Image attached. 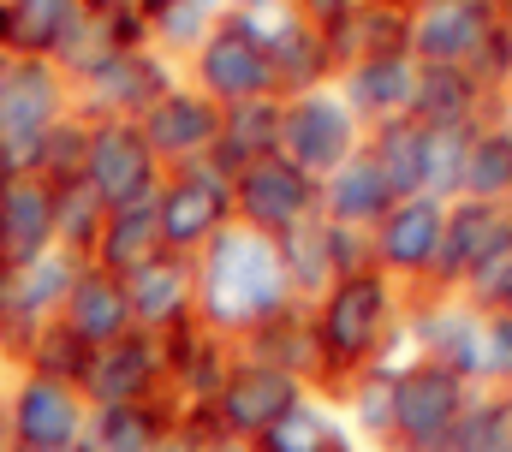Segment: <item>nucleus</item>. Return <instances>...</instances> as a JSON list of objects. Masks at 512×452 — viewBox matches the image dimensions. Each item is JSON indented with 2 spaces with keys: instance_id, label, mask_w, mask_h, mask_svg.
<instances>
[{
  "instance_id": "nucleus-1",
  "label": "nucleus",
  "mask_w": 512,
  "mask_h": 452,
  "mask_svg": "<svg viewBox=\"0 0 512 452\" xmlns=\"http://www.w3.org/2000/svg\"><path fill=\"white\" fill-rule=\"evenodd\" d=\"M286 298H292V286H286L274 238L233 221L221 238H209V250H197V328H209L215 339H251L280 310H292Z\"/></svg>"
},
{
  "instance_id": "nucleus-2",
  "label": "nucleus",
  "mask_w": 512,
  "mask_h": 452,
  "mask_svg": "<svg viewBox=\"0 0 512 452\" xmlns=\"http://www.w3.org/2000/svg\"><path fill=\"white\" fill-rule=\"evenodd\" d=\"M66 113H78V102L54 60L6 54L0 60V179L36 173V155Z\"/></svg>"
},
{
  "instance_id": "nucleus-3",
  "label": "nucleus",
  "mask_w": 512,
  "mask_h": 452,
  "mask_svg": "<svg viewBox=\"0 0 512 452\" xmlns=\"http://www.w3.org/2000/svg\"><path fill=\"white\" fill-rule=\"evenodd\" d=\"M405 48L417 54V66H471L477 78H489V66H501L507 54V24L495 0H417Z\"/></svg>"
},
{
  "instance_id": "nucleus-4",
  "label": "nucleus",
  "mask_w": 512,
  "mask_h": 452,
  "mask_svg": "<svg viewBox=\"0 0 512 452\" xmlns=\"http://www.w3.org/2000/svg\"><path fill=\"white\" fill-rule=\"evenodd\" d=\"M387 310H393V286L382 274H346L328 286L322 310L310 316L316 322V345H322V375H352L370 363V351L382 345Z\"/></svg>"
},
{
  "instance_id": "nucleus-5",
  "label": "nucleus",
  "mask_w": 512,
  "mask_h": 452,
  "mask_svg": "<svg viewBox=\"0 0 512 452\" xmlns=\"http://www.w3.org/2000/svg\"><path fill=\"white\" fill-rule=\"evenodd\" d=\"M292 405H298V375L251 357V363H227L215 399L203 411H191L185 423H197L209 441H262Z\"/></svg>"
},
{
  "instance_id": "nucleus-6",
  "label": "nucleus",
  "mask_w": 512,
  "mask_h": 452,
  "mask_svg": "<svg viewBox=\"0 0 512 452\" xmlns=\"http://www.w3.org/2000/svg\"><path fill=\"white\" fill-rule=\"evenodd\" d=\"M0 411H6V441L18 447H78L90 423L84 393L36 369H12L0 381Z\"/></svg>"
},
{
  "instance_id": "nucleus-7",
  "label": "nucleus",
  "mask_w": 512,
  "mask_h": 452,
  "mask_svg": "<svg viewBox=\"0 0 512 452\" xmlns=\"http://www.w3.org/2000/svg\"><path fill=\"white\" fill-rule=\"evenodd\" d=\"M155 221H161V244L167 250L197 256V250H209V238H221L233 226V185L209 161L173 167L161 179V191H155Z\"/></svg>"
},
{
  "instance_id": "nucleus-8",
  "label": "nucleus",
  "mask_w": 512,
  "mask_h": 452,
  "mask_svg": "<svg viewBox=\"0 0 512 452\" xmlns=\"http://www.w3.org/2000/svg\"><path fill=\"white\" fill-rule=\"evenodd\" d=\"M465 417V375H453L441 357H423L393 375V435L411 452H441Z\"/></svg>"
},
{
  "instance_id": "nucleus-9",
  "label": "nucleus",
  "mask_w": 512,
  "mask_h": 452,
  "mask_svg": "<svg viewBox=\"0 0 512 452\" xmlns=\"http://www.w3.org/2000/svg\"><path fill=\"white\" fill-rule=\"evenodd\" d=\"M167 167L155 161V149L143 143V131L131 119H90V155H84V185L108 203V209H131V203H155Z\"/></svg>"
},
{
  "instance_id": "nucleus-10",
  "label": "nucleus",
  "mask_w": 512,
  "mask_h": 452,
  "mask_svg": "<svg viewBox=\"0 0 512 452\" xmlns=\"http://www.w3.org/2000/svg\"><path fill=\"white\" fill-rule=\"evenodd\" d=\"M358 125H352V108L328 90H304V96H286V113H280V155L304 173V179H328L340 173L358 149Z\"/></svg>"
},
{
  "instance_id": "nucleus-11",
  "label": "nucleus",
  "mask_w": 512,
  "mask_h": 452,
  "mask_svg": "<svg viewBox=\"0 0 512 452\" xmlns=\"http://www.w3.org/2000/svg\"><path fill=\"white\" fill-rule=\"evenodd\" d=\"M78 268H84V262H78V256H66L60 244H54V250H42L36 262L0 268V345H6V357H18V351H24V339L36 334V328L60 322V304H66V292H72Z\"/></svg>"
},
{
  "instance_id": "nucleus-12",
  "label": "nucleus",
  "mask_w": 512,
  "mask_h": 452,
  "mask_svg": "<svg viewBox=\"0 0 512 452\" xmlns=\"http://www.w3.org/2000/svg\"><path fill=\"white\" fill-rule=\"evenodd\" d=\"M78 393H84L90 411L96 405H155V399H167V351H161V339L131 328L114 345H96L90 363H84Z\"/></svg>"
},
{
  "instance_id": "nucleus-13",
  "label": "nucleus",
  "mask_w": 512,
  "mask_h": 452,
  "mask_svg": "<svg viewBox=\"0 0 512 452\" xmlns=\"http://www.w3.org/2000/svg\"><path fill=\"white\" fill-rule=\"evenodd\" d=\"M167 90H173V66L161 60V48L143 42V48L114 54L108 66H96L84 84H72V102L84 119H131L137 125Z\"/></svg>"
},
{
  "instance_id": "nucleus-14",
  "label": "nucleus",
  "mask_w": 512,
  "mask_h": 452,
  "mask_svg": "<svg viewBox=\"0 0 512 452\" xmlns=\"http://www.w3.org/2000/svg\"><path fill=\"white\" fill-rule=\"evenodd\" d=\"M316 197H322L316 179H304L286 155H268L233 179V221L262 232V238H280V232H292L298 221L316 215Z\"/></svg>"
},
{
  "instance_id": "nucleus-15",
  "label": "nucleus",
  "mask_w": 512,
  "mask_h": 452,
  "mask_svg": "<svg viewBox=\"0 0 512 452\" xmlns=\"http://www.w3.org/2000/svg\"><path fill=\"white\" fill-rule=\"evenodd\" d=\"M215 108H239V102H262L274 96V66L251 36H239L227 18H215V30L197 42V84Z\"/></svg>"
},
{
  "instance_id": "nucleus-16",
  "label": "nucleus",
  "mask_w": 512,
  "mask_h": 452,
  "mask_svg": "<svg viewBox=\"0 0 512 452\" xmlns=\"http://www.w3.org/2000/svg\"><path fill=\"white\" fill-rule=\"evenodd\" d=\"M137 131H143V143L155 149V161L173 173V167H191V161H209V149H215V131H221V108L203 96V90H191V84H173L155 108L137 119Z\"/></svg>"
},
{
  "instance_id": "nucleus-17",
  "label": "nucleus",
  "mask_w": 512,
  "mask_h": 452,
  "mask_svg": "<svg viewBox=\"0 0 512 452\" xmlns=\"http://www.w3.org/2000/svg\"><path fill=\"white\" fill-rule=\"evenodd\" d=\"M126 298H131V328L137 334L167 339L173 328L197 322V256L161 250L155 262H143L126 280Z\"/></svg>"
},
{
  "instance_id": "nucleus-18",
  "label": "nucleus",
  "mask_w": 512,
  "mask_h": 452,
  "mask_svg": "<svg viewBox=\"0 0 512 452\" xmlns=\"http://www.w3.org/2000/svg\"><path fill=\"white\" fill-rule=\"evenodd\" d=\"M54 250V185L42 173L0 179V268L36 262Z\"/></svg>"
},
{
  "instance_id": "nucleus-19",
  "label": "nucleus",
  "mask_w": 512,
  "mask_h": 452,
  "mask_svg": "<svg viewBox=\"0 0 512 452\" xmlns=\"http://www.w3.org/2000/svg\"><path fill=\"white\" fill-rule=\"evenodd\" d=\"M60 328H66V334H78L90 351H96V345L126 339L131 334L126 280H114L108 268L84 262V268H78V280H72V292H66V304H60Z\"/></svg>"
},
{
  "instance_id": "nucleus-20",
  "label": "nucleus",
  "mask_w": 512,
  "mask_h": 452,
  "mask_svg": "<svg viewBox=\"0 0 512 452\" xmlns=\"http://www.w3.org/2000/svg\"><path fill=\"white\" fill-rule=\"evenodd\" d=\"M441 226H447V209H441L435 197H405V203H393V215L370 232L382 268H393V274H435Z\"/></svg>"
},
{
  "instance_id": "nucleus-21",
  "label": "nucleus",
  "mask_w": 512,
  "mask_h": 452,
  "mask_svg": "<svg viewBox=\"0 0 512 452\" xmlns=\"http://www.w3.org/2000/svg\"><path fill=\"white\" fill-rule=\"evenodd\" d=\"M280 96H262V102H239V108H221V131H215V149H209V167L233 185L245 167L280 155Z\"/></svg>"
},
{
  "instance_id": "nucleus-22",
  "label": "nucleus",
  "mask_w": 512,
  "mask_h": 452,
  "mask_svg": "<svg viewBox=\"0 0 512 452\" xmlns=\"http://www.w3.org/2000/svg\"><path fill=\"white\" fill-rule=\"evenodd\" d=\"M322 221L328 226H352V232H376V226L393 215V185H387V173L370 161V149L364 155H352L340 173H328L322 179Z\"/></svg>"
},
{
  "instance_id": "nucleus-23",
  "label": "nucleus",
  "mask_w": 512,
  "mask_h": 452,
  "mask_svg": "<svg viewBox=\"0 0 512 452\" xmlns=\"http://www.w3.org/2000/svg\"><path fill=\"white\" fill-rule=\"evenodd\" d=\"M501 244H512V209L507 203H459L447 209L441 226V256H435V274L441 280H465L483 256H495Z\"/></svg>"
},
{
  "instance_id": "nucleus-24",
  "label": "nucleus",
  "mask_w": 512,
  "mask_h": 452,
  "mask_svg": "<svg viewBox=\"0 0 512 452\" xmlns=\"http://www.w3.org/2000/svg\"><path fill=\"white\" fill-rule=\"evenodd\" d=\"M483 108V78L471 66H417V90H411V119L435 125V131H477Z\"/></svg>"
},
{
  "instance_id": "nucleus-25",
  "label": "nucleus",
  "mask_w": 512,
  "mask_h": 452,
  "mask_svg": "<svg viewBox=\"0 0 512 452\" xmlns=\"http://www.w3.org/2000/svg\"><path fill=\"white\" fill-rule=\"evenodd\" d=\"M173 429H179V411L167 399H155V405H96L78 452H155Z\"/></svg>"
},
{
  "instance_id": "nucleus-26",
  "label": "nucleus",
  "mask_w": 512,
  "mask_h": 452,
  "mask_svg": "<svg viewBox=\"0 0 512 452\" xmlns=\"http://www.w3.org/2000/svg\"><path fill=\"white\" fill-rule=\"evenodd\" d=\"M411 90H417L411 54H376V60H358V66L346 72V108L370 113L376 125L405 119V113H411Z\"/></svg>"
},
{
  "instance_id": "nucleus-27",
  "label": "nucleus",
  "mask_w": 512,
  "mask_h": 452,
  "mask_svg": "<svg viewBox=\"0 0 512 452\" xmlns=\"http://www.w3.org/2000/svg\"><path fill=\"white\" fill-rule=\"evenodd\" d=\"M167 244H161V221H155V203H131V209H108L102 238L90 250L96 268H108L114 280H131L143 262H155Z\"/></svg>"
},
{
  "instance_id": "nucleus-28",
  "label": "nucleus",
  "mask_w": 512,
  "mask_h": 452,
  "mask_svg": "<svg viewBox=\"0 0 512 452\" xmlns=\"http://www.w3.org/2000/svg\"><path fill=\"white\" fill-rule=\"evenodd\" d=\"M423 137H429V125H417L411 113L376 125L370 161L387 173V185H393V197H399V203H405V197H423Z\"/></svg>"
},
{
  "instance_id": "nucleus-29",
  "label": "nucleus",
  "mask_w": 512,
  "mask_h": 452,
  "mask_svg": "<svg viewBox=\"0 0 512 452\" xmlns=\"http://www.w3.org/2000/svg\"><path fill=\"white\" fill-rule=\"evenodd\" d=\"M274 244H280L286 286L316 298V292L328 286V274H334V256H328V221H322V215H310V221H298L292 232H280Z\"/></svg>"
},
{
  "instance_id": "nucleus-30",
  "label": "nucleus",
  "mask_w": 512,
  "mask_h": 452,
  "mask_svg": "<svg viewBox=\"0 0 512 452\" xmlns=\"http://www.w3.org/2000/svg\"><path fill=\"white\" fill-rule=\"evenodd\" d=\"M102 221H108V203H102L84 179H72V185L54 191V244H60L66 256L90 262V250H96V238H102Z\"/></svg>"
},
{
  "instance_id": "nucleus-31",
  "label": "nucleus",
  "mask_w": 512,
  "mask_h": 452,
  "mask_svg": "<svg viewBox=\"0 0 512 452\" xmlns=\"http://www.w3.org/2000/svg\"><path fill=\"white\" fill-rule=\"evenodd\" d=\"M459 191L471 203H507L512 197V131H477L471 137Z\"/></svg>"
},
{
  "instance_id": "nucleus-32",
  "label": "nucleus",
  "mask_w": 512,
  "mask_h": 452,
  "mask_svg": "<svg viewBox=\"0 0 512 452\" xmlns=\"http://www.w3.org/2000/svg\"><path fill=\"white\" fill-rule=\"evenodd\" d=\"M227 24H233L239 36H251L268 60H274L286 42H298V36L310 30L304 12H298V0H239V6L227 12Z\"/></svg>"
},
{
  "instance_id": "nucleus-33",
  "label": "nucleus",
  "mask_w": 512,
  "mask_h": 452,
  "mask_svg": "<svg viewBox=\"0 0 512 452\" xmlns=\"http://www.w3.org/2000/svg\"><path fill=\"white\" fill-rule=\"evenodd\" d=\"M84 363H90V345L78 334H66L60 322H48V328H36V334L24 339V351L12 357V369H36V375H54V381H84Z\"/></svg>"
},
{
  "instance_id": "nucleus-34",
  "label": "nucleus",
  "mask_w": 512,
  "mask_h": 452,
  "mask_svg": "<svg viewBox=\"0 0 512 452\" xmlns=\"http://www.w3.org/2000/svg\"><path fill=\"white\" fill-rule=\"evenodd\" d=\"M256 452H346V435L334 429L328 411H316V405L298 399V405L256 441Z\"/></svg>"
},
{
  "instance_id": "nucleus-35",
  "label": "nucleus",
  "mask_w": 512,
  "mask_h": 452,
  "mask_svg": "<svg viewBox=\"0 0 512 452\" xmlns=\"http://www.w3.org/2000/svg\"><path fill=\"white\" fill-rule=\"evenodd\" d=\"M84 155H90V119H84V113H66V119L48 131V143H42V155H36V173L60 191V185H72V179H84Z\"/></svg>"
},
{
  "instance_id": "nucleus-36",
  "label": "nucleus",
  "mask_w": 512,
  "mask_h": 452,
  "mask_svg": "<svg viewBox=\"0 0 512 452\" xmlns=\"http://www.w3.org/2000/svg\"><path fill=\"white\" fill-rule=\"evenodd\" d=\"M471 137H477V131H435V125H429V137H423V197L441 203L447 191H459Z\"/></svg>"
},
{
  "instance_id": "nucleus-37",
  "label": "nucleus",
  "mask_w": 512,
  "mask_h": 452,
  "mask_svg": "<svg viewBox=\"0 0 512 452\" xmlns=\"http://www.w3.org/2000/svg\"><path fill=\"white\" fill-rule=\"evenodd\" d=\"M441 452H512V411L507 405H477V411H465Z\"/></svg>"
},
{
  "instance_id": "nucleus-38",
  "label": "nucleus",
  "mask_w": 512,
  "mask_h": 452,
  "mask_svg": "<svg viewBox=\"0 0 512 452\" xmlns=\"http://www.w3.org/2000/svg\"><path fill=\"white\" fill-rule=\"evenodd\" d=\"M465 292L483 304V316H507L512 310V244H501L495 256H483L465 274Z\"/></svg>"
},
{
  "instance_id": "nucleus-39",
  "label": "nucleus",
  "mask_w": 512,
  "mask_h": 452,
  "mask_svg": "<svg viewBox=\"0 0 512 452\" xmlns=\"http://www.w3.org/2000/svg\"><path fill=\"white\" fill-rule=\"evenodd\" d=\"M477 375H512V310L477 316Z\"/></svg>"
},
{
  "instance_id": "nucleus-40",
  "label": "nucleus",
  "mask_w": 512,
  "mask_h": 452,
  "mask_svg": "<svg viewBox=\"0 0 512 452\" xmlns=\"http://www.w3.org/2000/svg\"><path fill=\"white\" fill-rule=\"evenodd\" d=\"M358 417H364L376 435H393V375L364 369V381H358Z\"/></svg>"
},
{
  "instance_id": "nucleus-41",
  "label": "nucleus",
  "mask_w": 512,
  "mask_h": 452,
  "mask_svg": "<svg viewBox=\"0 0 512 452\" xmlns=\"http://www.w3.org/2000/svg\"><path fill=\"white\" fill-rule=\"evenodd\" d=\"M203 441H209V435H203L197 423H185V417H179V429H173V435H167V441H161L155 452H197Z\"/></svg>"
},
{
  "instance_id": "nucleus-42",
  "label": "nucleus",
  "mask_w": 512,
  "mask_h": 452,
  "mask_svg": "<svg viewBox=\"0 0 512 452\" xmlns=\"http://www.w3.org/2000/svg\"><path fill=\"white\" fill-rule=\"evenodd\" d=\"M0 452H78V447H18V441H6Z\"/></svg>"
},
{
  "instance_id": "nucleus-43",
  "label": "nucleus",
  "mask_w": 512,
  "mask_h": 452,
  "mask_svg": "<svg viewBox=\"0 0 512 452\" xmlns=\"http://www.w3.org/2000/svg\"><path fill=\"white\" fill-rule=\"evenodd\" d=\"M197 452H245V447H239V441H203Z\"/></svg>"
},
{
  "instance_id": "nucleus-44",
  "label": "nucleus",
  "mask_w": 512,
  "mask_h": 452,
  "mask_svg": "<svg viewBox=\"0 0 512 452\" xmlns=\"http://www.w3.org/2000/svg\"><path fill=\"white\" fill-rule=\"evenodd\" d=\"M6 369H12V357H6V345H0V375H6Z\"/></svg>"
},
{
  "instance_id": "nucleus-45",
  "label": "nucleus",
  "mask_w": 512,
  "mask_h": 452,
  "mask_svg": "<svg viewBox=\"0 0 512 452\" xmlns=\"http://www.w3.org/2000/svg\"><path fill=\"white\" fill-rule=\"evenodd\" d=\"M0 447H6V411H0Z\"/></svg>"
},
{
  "instance_id": "nucleus-46",
  "label": "nucleus",
  "mask_w": 512,
  "mask_h": 452,
  "mask_svg": "<svg viewBox=\"0 0 512 452\" xmlns=\"http://www.w3.org/2000/svg\"><path fill=\"white\" fill-rule=\"evenodd\" d=\"M382 6H405V0H382Z\"/></svg>"
},
{
  "instance_id": "nucleus-47",
  "label": "nucleus",
  "mask_w": 512,
  "mask_h": 452,
  "mask_svg": "<svg viewBox=\"0 0 512 452\" xmlns=\"http://www.w3.org/2000/svg\"><path fill=\"white\" fill-rule=\"evenodd\" d=\"M507 411H512V399H507Z\"/></svg>"
},
{
  "instance_id": "nucleus-48",
  "label": "nucleus",
  "mask_w": 512,
  "mask_h": 452,
  "mask_svg": "<svg viewBox=\"0 0 512 452\" xmlns=\"http://www.w3.org/2000/svg\"><path fill=\"white\" fill-rule=\"evenodd\" d=\"M495 6H501V0H495Z\"/></svg>"
}]
</instances>
